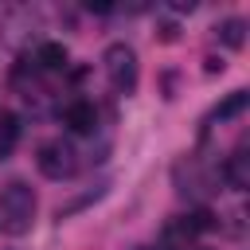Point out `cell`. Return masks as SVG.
<instances>
[{
	"instance_id": "cell-1",
	"label": "cell",
	"mask_w": 250,
	"mask_h": 250,
	"mask_svg": "<svg viewBox=\"0 0 250 250\" xmlns=\"http://www.w3.org/2000/svg\"><path fill=\"white\" fill-rule=\"evenodd\" d=\"M35 219V191L23 180H12L0 188V230L4 234H27Z\"/></svg>"
},
{
	"instance_id": "cell-2",
	"label": "cell",
	"mask_w": 250,
	"mask_h": 250,
	"mask_svg": "<svg viewBox=\"0 0 250 250\" xmlns=\"http://www.w3.org/2000/svg\"><path fill=\"white\" fill-rule=\"evenodd\" d=\"M35 164H39V172H43L47 180H66V176H74V168H78V152H74L70 141L55 137V141H43V145H39Z\"/></svg>"
},
{
	"instance_id": "cell-3",
	"label": "cell",
	"mask_w": 250,
	"mask_h": 250,
	"mask_svg": "<svg viewBox=\"0 0 250 250\" xmlns=\"http://www.w3.org/2000/svg\"><path fill=\"white\" fill-rule=\"evenodd\" d=\"M102 62H105V74H109L117 94H133L137 90V55H133V47L113 43V47H105Z\"/></svg>"
},
{
	"instance_id": "cell-4",
	"label": "cell",
	"mask_w": 250,
	"mask_h": 250,
	"mask_svg": "<svg viewBox=\"0 0 250 250\" xmlns=\"http://www.w3.org/2000/svg\"><path fill=\"white\" fill-rule=\"evenodd\" d=\"M62 121H66L74 133H94V125H98V109H94V102L78 98V102H70V105H66Z\"/></svg>"
},
{
	"instance_id": "cell-5",
	"label": "cell",
	"mask_w": 250,
	"mask_h": 250,
	"mask_svg": "<svg viewBox=\"0 0 250 250\" xmlns=\"http://www.w3.org/2000/svg\"><path fill=\"white\" fill-rule=\"evenodd\" d=\"M246 105H250V94H246V90H234L230 98H223V102H219V105L211 109V117H207V121H227V117L242 113Z\"/></svg>"
},
{
	"instance_id": "cell-6",
	"label": "cell",
	"mask_w": 250,
	"mask_h": 250,
	"mask_svg": "<svg viewBox=\"0 0 250 250\" xmlns=\"http://www.w3.org/2000/svg\"><path fill=\"white\" fill-rule=\"evenodd\" d=\"M20 141V117L16 113H0V156H8Z\"/></svg>"
},
{
	"instance_id": "cell-7",
	"label": "cell",
	"mask_w": 250,
	"mask_h": 250,
	"mask_svg": "<svg viewBox=\"0 0 250 250\" xmlns=\"http://www.w3.org/2000/svg\"><path fill=\"white\" fill-rule=\"evenodd\" d=\"M39 66L43 70H62L66 66V47L62 43H43L39 47Z\"/></svg>"
},
{
	"instance_id": "cell-8",
	"label": "cell",
	"mask_w": 250,
	"mask_h": 250,
	"mask_svg": "<svg viewBox=\"0 0 250 250\" xmlns=\"http://www.w3.org/2000/svg\"><path fill=\"white\" fill-rule=\"evenodd\" d=\"M219 39H223L227 47H242V43H246V23H242V20H223V23H219Z\"/></svg>"
},
{
	"instance_id": "cell-9",
	"label": "cell",
	"mask_w": 250,
	"mask_h": 250,
	"mask_svg": "<svg viewBox=\"0 0 250 250\" xmlns=\"http://www.w3.org/2000/svg\"><path fill=\"white\" fill-rule=\"evenodd\" d=\"M176 35H180V27H176V23H160V43H172Z\"/></svg>"
},
{
	"instance_id": "cell-10",
	"label": "cell",
	"mask_w": 250,
	"mask_h": 250,
	"mask_svg": "<svg viewBox=\"0 0 250 250\" xmlns=\"http://www.w3.org/2000/svg\"><path fill=\"white\" fill-rule=\"evenodd\" d=\"M223 66H227V62H223V59H215V55H211V59H203V70H207V74H223Z\"/></svg>"
}]
</instances>
